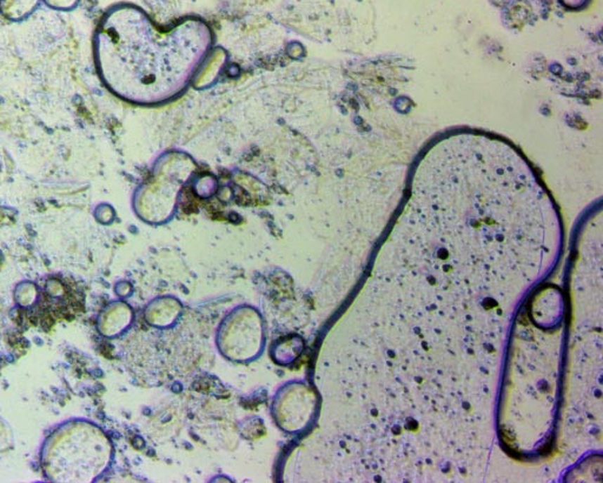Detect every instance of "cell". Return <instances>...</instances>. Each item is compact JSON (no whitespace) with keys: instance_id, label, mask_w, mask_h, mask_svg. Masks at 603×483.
<instances>
[{"instance_id":"3957f363","label":"cell","mask_w":603,"mask_h":483,"mask_svg":"<svg viewBox=\"0 0 603 483\" xmlns=\"http://www.w3.org/2000/svg\"><path fill=\"white\" fill-rule=\"evenodd\" d=\"M316 409V392L304 381L285 383L273 397V416L285 433L304 432L311 425Z\"/></svg>"},{"instance_id":"5b68a950","label":"cell","mask_w":603,"mask_h":483,"mask_svg":"<svg viewBox=\"0 0 603 483\" xmlns=\"http://www.w3.org/2000/svg\"><path fill=\"white\" fill-rule=\"evenodd\" d=\"M306 343L297 334L283 336L276 340L270 348V357L275 364L287 367L294 364L304 352Z\"/></svg>"},{"instance_id":"8992f818","label":"cell","mask_w":603,"mask_h":483,"mask_svg":"<svg viewBox=\"0 0 603 483\" xmlns=\"http://www.w3.org/2000/svg\"><path fill=\"white\" fill-rule=\"evenodd\" d=\"M106 317H109V319H106L108 320L106 333L110 336H115V334H119V333L123 332L127 327L130 326L134 314H132L130 307L124 305V303H119V305L113 307Z\"/></svg>"},{"instance_id":"6da1fadb","label":"cell","mask_w":603,"mask_h":483,"mask_svg":"<svg viewBox=\"0 0 603 483\" xmlns=\"http://www.w3.org/2000/svg\"><path fill=\"white\" fill-rule=\"evenodd\" d=\"M212 45L200 19L160 29L135 6L106 13L95 37L99 76L112 93L132 104L162 105L186 90Z\"/></svg>"},{"instance_id":"277c9868","label":"cell","mask_w":603,"mask_h":483,"mask_svg":"<svg viewBox=\"0 0 603 483\" xmlns=\"http://www.w3.org/2000/svg\"><path fill=\"white\" fill-rule=\"evenodd\" d=\"M183 305L174 296H162L146 307L145 319L150 325L158 329H171L183 313Z\"/></svg>"},{"instance_id":"7a4b0ae2","label":"cell","mask_w":603,"mask_h":483,"mask_svg":"<svg viewBox=\"0 0 603 483\" xmlns=\"http://www.w3.org/2000/svg\"><path fill=\"white\" fill-rule=\"evenodd\" d=\"M216 343L228 360H256L266 347V326L262 315L254 307H236L221 322Z\"/></svg>"}]
</instances>
